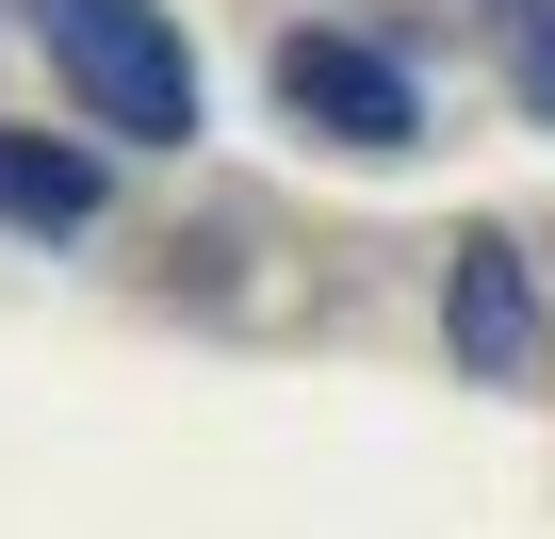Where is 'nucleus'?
Returning <instances> with one entry per match:
<instances>
[{
	"label": "nucleus",
	"mask_w": 555,
	"mask_h": 539,
	"mask_svg": "<svg viewBox=\"0 0 555 539\" xmlns=\"http://www.w3.org/2000/svg\"><path fill=\"white\" fill-rule=\"evenodd\" d=\"M99 196H115V164H99V147H66V131H17V115H0V229L66 245V229H99Z\"/></svg>",
	"instance_id": "20e7f679"
},
{
	"label": "nucleus",
	"mask_w": 555,
	"mask_h": 539,
	"mask_svg": "<svg viewBox=\"0 0 555 539\" xmlns=\"http://www.w3.org/2000/svg\"><path fill=\"white\" fill-rule=\"evenodd\" d=\"M0 17L50 50V82L82 99V131H115V147H196V50H180L164 0H0Z\"/></svg>",
	"instance_id": "f257e3e1"
},
{
	"label": "nucleus",
	"mask_w": 555,
	"mask_h": 539,
	"mask_svg": "<svg viewBox=\"0 0 555 539\" xmlns=\"http://www.w3.org/2000/svg\"><path fill=\"white\" fill-rule=\"evenodd\" d=\"M457 360H474L490 393L539 376V295H522V245H506V229H457Z\"/></svg>",
	"instance_id": "7ed1b4c3"
},
{
	"label": "nucleus",
	"mask_w": 555,
	"mask_h": 539,
	"mask_svg": "<svg viewBox=\"0 0 555 539\" xmlns=\"http://www.w3.org/2000/svg\"><path fill=\"white\" fill-rule=\"evenodd\" d=\"M490 34H506V99L555 115V0H490Z\"/></svg>",
	"instance_id": "39448f33"
},
{
	"label": "nucleus",
	"mask_w": 555,
	"mask_h": 539,
	"mask_svg": "<svg viewBox=\"0 0 555 539\" xmlns=\"http://www.w3.org/2000/svg\"><path fill=\"white\" fill-rule=\"evenodd\" d=\"M278 115L327 131V147H409V131H425L409 66H392V50H360V34H278Z\"/></svg>",
	"instance_id": "f03ea898"
}]
</instances>
